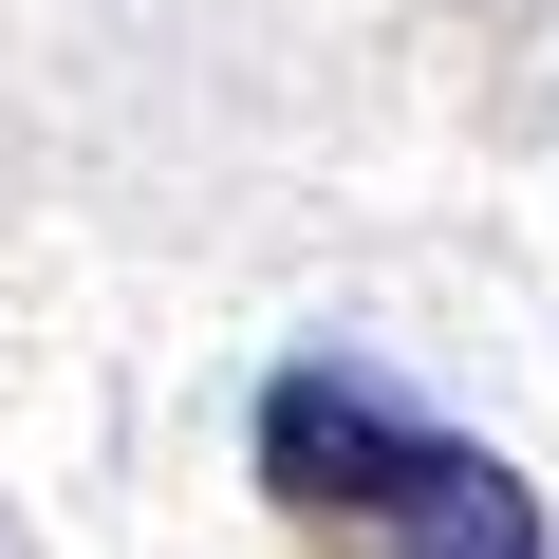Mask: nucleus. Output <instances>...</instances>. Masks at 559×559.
<instances>
[{"mask_svg":"<svg viewBox=\"0 0 559 559\" xmlns=\"http://www.w3.org/2000/svg\"><path fill=\"white\" fill-rule=\"evenodd\" d=\"M261 503H299V522H355L392 559H559L540 540V485L466 429H429L392 373L355 355H299V373H261Z\"/></svg>","mask_w":559,"mask_h":559,"instance_id":"nucleus-1","label":"nucleus"}]
</instances>
